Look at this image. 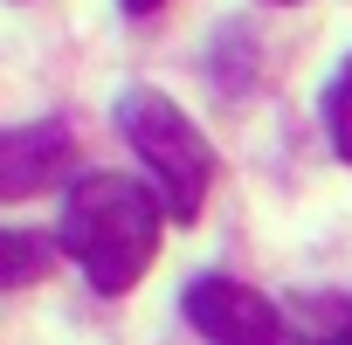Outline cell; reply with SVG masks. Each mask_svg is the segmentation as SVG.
I'll use <instances>...</instances> for the list:
<instances>
[{
  "mask_svg": "<svg viewBox=\"0 0 352 345\" xmlns=\"http://www.w3.org/2000/svg\"><path fill=\"white\" fill-rule=\"evenodd\" d=\"M159 228H166L159 194L124 180V172H83V180L63 194V249L76 256V269L104 297L131 290L152 269Z\"/></svg>",
  "mask_w": 352,
  "mask_h": 345,
  "instance_id": "1",
  "label": "cell"
},
{
  "mask_svg": "<svg viewBox=\"0 0 352 345\" xmlns=\"http://www.w3.org/2000/svg\"><path fill=\"white\" fill-rule=\"evenodd\" d=\"M118 131L131 138L138 166L152 172L159 208H166L173 221H194L201 201H208V187H214V145L201 138V124L173 104V97L131 83V90L118 97Z\"/></svg>",
  "mask_w": 352,
  "mask_h": 345,
  "instance_id": "2",
  "label": "cell"
},
{
  "mask_svg": "<svg viewBox=\"0 0 352 345\" xmlns=\"http://www.w3.org/2000/svg\"><path fill=\"white\" fill-rule=\"evenodd\" d=\"M187 324H194L208 345H290L276 304L256 297V290L235 283V276H194V283H187Z\"/></svg>",
  "mask_w": 352,
  "mask_h": 345,
  "instance_id": "3",
  "label": "cell"
},
{
  "mask_svg": "<svg viewBox=\"0 0 352 345\" xmlns=\"http://www.w3.org/2000/svg\"><path fill=\"white\" fill-rule=\"evenodd\" d=\"M69 159H76L69 124H14V131H0V201H28V194L63 187Z\"/></svg>",
  "mask_w": 352,
  "mask_h": 345,
  "instance_id": "4",
  "label": "cell"
},
{
  "mask_svg": "<svg viewBox=\"0 0 352 345\" xmlns=\"http://www.w3.org/2000/svg\"><path fill=\"white\" fill-rule=\"evenodd\" d=\"M56 249L49 235H28V228H0V290H14V283H42L56 269Z\"/></svg>",
  "mask_w": 352,
  "mask_h": 345,
  "instance_id": "5",
  "label": "cell"
},
{
  "mask_svg": "<svg viewBox=\"0 0 352 345\" xmlns=\"http://www.w3.org/2000/svg\"><path fill=\"white\" fill-rule=\"evenodd\" d=\"M324 131H331V152L352 166V63L324 83Z\"/></svg>",
  "mask_w": 352,
  "mask_h": 345,
  "instance_id": "6",
  "label": "cell"
},
{
  "mask_svg": "<svg viewBox=\"0 0 352 345\" xmlns=\"http://www.w3.org/2000/svg\"><path fill=\"white\" fill-rule=\"evenodd\" d=\"M304 338H311V345H352V304H331L324 318H311Z\"/></svg>",
  "mask_w": 352,
  "mask_h": 345,
  "instance_id": "7",
  "label": "cell"
},
{
  "mask_svg": "<svg viewBox=\"0 0 352 345\" xmlns=\"http://www.w3.org/2000/svg\"><path fill=\"white\" fill-rule=\"evenodd\" d=\"M124 8H131V14H152V8H166V0H124Z\"/></svg>",
  "mask_w": 352,
  "mask_h": 345,
  "instance_id": "8",
  "label": "cell"
}]
</instances>
